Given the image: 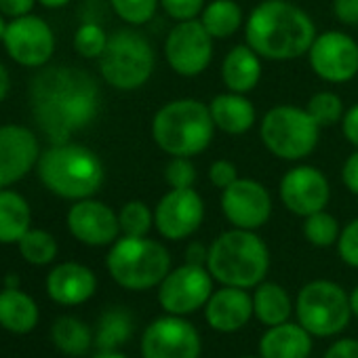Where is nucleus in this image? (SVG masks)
<instances>
[{"label": "nucleus", "mask_w": 358, "mask_h": 358, "mask_svg": "<svg viewBox=\"0 0 358 358\" xmlns=\"http://www.w3.org/2000/svg\"><path fill=\"white\" fill-rule=\"evenodd\" d=\"M308 62L320 80L331 85L350 83L358 74V43L339 30L316 34Z\"/></svg>", "instance_id": "nucleus-13"}, {"label": "nucleus", "mask_w": 358, "mask_h": 358, "mask_svg": "<svg viewBox=\"0 0 358 358\" xmlns=\"http://www.w3.org/2000/svg\"><path fill=\"white\" fill-rule=\"evenodd\" d=\"M278 194L287 211L297 217H308L316 211L327 209L331 199V186L327 175L316 166L297 164L282 175Z\"/></svg>", "instance_id": "nucleus-15"}, {"label": "nucleus", "mask_w": 358, "mask_h": 358, "mask_svg": "<svg viewBox=\"0 0 358 358\" xmlns=\"http://www.w3.org/2000/svg\"><path fill=\"white\" fill-rule=\"evenodd\" d=\"M253 295L241 287H224L213 291L205 306V318L211 329L220 333L241 331L253 316Z\"/></svg>", "instance_id": "nucleus-20"}, {"label": "nucleus", "mask_w": 358, "mask_h": 358, "mask_svg": "<svg viewBox=\"0 0 358 358\" xmlns=\"http://www.w3.org/2000/svg\"><path fill=\"white\" fill-rule=\"evenodd\" d=\"M156 66L154 49L148 38L135 30H118L108 38L99 57L103 80L118 91H135L143 87Z\"/></svg>", "instance_id": "nucleus-8"}, {"label": "nucleus", "mask_w": 358, "mask_h": 358, "mask_svg": "<svg viewBox=\"0 0 358 358\" xmlns=\"http://www.w3.org/2000/svg\"><path fill=\"white\" fill-rule=\"evenodd\" d=\"M337 253L343 264L358 270V217L341 228L337 238Z\"/></svg>", "instance_id": "nucleus-38"}, {"label": "nucleus", "mask_w": 358, "mask_h": 358, "mask_svg": "<svg viewBox=\"0 0 358 358\" xmlns=\"http://www.w3.org/2000/svg\"><path fill=\"white\" fill-rule=\"evenodd\" d=\"M341 133L348 139V143H352L354 148H358V103H354L352 108H348L343 112Z\"/></svg>", "instance_id": "nucleus-43"}, {"label": "nucleus", "mask_w": 358, "mask_h": 358, "mask_svg": "<svg viewBox=\"0 0 358 358\" xmlns=\"http://www.w3.org/2000/svg\"><path fill=\"white\" fill-rule=\"evenodd\" d=\"M303 236L310 245L314 247H331V245H337V238H339V222L327 213L324 209L322 211H316L308 217H303Z\"/></svg>", "instance_id": "nucleus-30"}, {"label": "nucleus", "mask_w": 358, "mask_h": 358, "mask_svg": "<svg viewBox=\"0 0 358 358\" xmlns=\"http://www.w3.org/2000/svg\"><path fill=\"white\" fill-rule=\"evenodd\" d=\"M324 358H358V339H352V337L337 339L324 352Z\"/></svg>", "instance_id": "nucleus-44"}, {"label": "nucleus", "mask_w": 358, "mask_h": 358, "mask_svg": "<svg viewBox=\"0 0 358 358\" xmlns=\"http://www.w3.org/2000/svg\"><path fill=\"white\" fill-rule=\"evenodd\" d=\"M297 322L314 337H333L350 322V293L333 280H310L295 299Z\"/></svg>", "instance_id": "nucleus-9"}, {"label": "nucleus", "mask_w": 358, "mask_h": 358, "mask_svg": "<svg viewBox=\"0 0 358 358\" xmlns=\"http://www.w3.org/2000/svg\"><path fill=\"white\" fill-rule=\"evenodd\" d=\"M34 0H0V13L9 17H24L32 11Z\"/></svg>", "instance_id": "nucleus-45"}, {"label": "nucleus", "mask_w": 358, "mask_h": 358, "mask_svg": "<svg viewBox=\"0 0 358 358\" xmlns=\"http://www.w3.org/2000/svg\"><path fill=\"white\" fill-rule=\"evenodd\" d=\"M97 289V278L91 268L68 262L51 270L47 278V291L53 301L62 306H78L93 297Z\"/></svg>", "instance_id": "nucleus-21"}, {"label": "nucleus", "mask_w": 358, "mask_h": 358, "mask_svg": "<svg viewBox=\"0 0 358 358\" xmlns=\"http://www.w3.org/2000/svg\"><path fill=\"white\" fill-rule=\"evenodd\" d=\"M118 222H120V232L124 236H148V232L154 226V213L145 203L129 201L120 209Z\"/></svg>", "instance_id": "nucleus-33"}, {"label": "nucleus", "mask_w": 358, "mask_h": 358, "mask_svg": "<svg viewBox=\"0 0 358 358\" xmlns=\"http://www.w3.org/2000/svg\"><path fill=\"white\" fill-rule=\"evenodd\" d=\"M238 358H255V356H238ZM262 358V356H259Z\"/></svg>", "instance_id": "nucleus-52"}, {"label": "nucleus", "mask_w": 358, "mask_h": 358, "mask_svg": "<svg viewBox=\"0 0 358 358\" xmlns=\"http://www.w3.org/2000/svg\"><path fill=\"white\" fill-rule=\"evenodd\" d=\"M110 5L122 22L143 26L156 15L160 0H110Z\"/></svg>", "instance_id": "nucleus-34"}, {"label": "nucleus", "mask_w": 358, "mask_h": 358, "mask_svg": "<svg viewBox=\"0 0 358 358\" xmlns=\"http://www.w3.org/2000/svg\"><path fill=\"white\" fill-rule=\"evenodd\" d=\"M213 295V276L207 266L184 264L173 268L158 285V303L166 314L188 316L207 306Z\"/></svg>", "instance_id": "nucleus-10"}, {"label": "nucleus", "mask_w": 358, "mask_h": 358, "mask_svg": "<svg viewBox=\"0 0 358 358\" xmlns=\"http://www.w3.org/2000/svg\"><path fill=\"white\" fill-rule=\"evenodd\" d=\"M333 13L345 26H358V0H333Z\"/></svg>", "instance_id": "nucleus-42"}, {"label": "nucleus", "mask_w": 358, "mask_h": 358, "mask_svg": "<svg viewBox=\"0 0 358 358\" xmlns=\"http://www.w3.org/2000/svg\"><path fill=\"white\" fill-rule=\"evenodd\" d=\"M215 135L209 103L194 97L166 101L152 118V137L169 156H199Z\"/></svg>", "instance_id": "nucleus-3"}, {"label": "nucleus", "mask_w": 358, "mask_h": 358, "mask_svg": "<svg viewBox=\"0 0 358 358\" xmlns=\"http://www.w3.org/2000/svg\"><path fill=\"white\" fill-rule=\"evenodd\" d=\"M32 213L26 199L11 190H0V243H20L30 230Z\"/></svg>", "instance_id": "nucleus-27"}, {"label": "nucleus", "mask_w": 358, "mask_h": 358, "mask_svg": "<svg viewBox=\"0 0 358 358\" xmlns=\"http://www.w3.org/2000/svg\"><path fill=\"white\" fill-rule=\"evenodd\" d=\"M213 36L201 20L177 22L164 38V59L171 70L184 78L203 74L213 59Z\"/></svg>", "instance_id": "nucleus-11"}, {"label": "nucleus", "mask_w": 358, "mask_h": 358, "mask_svg": "<svg viewBox=\"0 0 358 358\" xmlns=\"http://www.w3.org/2000/svg\"><path fill=\"white\" fill-rule=\"evenodd\" d=\"M308 114L318 122V127H333L343 118V101L333 91H318L310 97L306 106Z\"/></svg>", "instance_id": "nucleus-32"}, {"label": "nucleus", "mask_w": 358, "mask_h": 358, "mask_svg": "<svg viewBox=\"0 0 358 358\" xmlns=\"http://www.w3.org/2000/svg\"><path fill=\"white\" fill-rule=\"evenodd\" d=\"M7 93H9V72L5 70L3 64H0V103L5 101Z\"/></svg>", "instance_id": "nucleus-47"}, {"label": "nucleus", "mask_w": 358, "mask_h": 358, "mask_svg": "<svg viewBox=\"0 0 358 358\" xmlns=\"http://www.w3.org/2000/svg\"><path fill=\"white\" fill-rule=\"evenodd\" d=\"M108 272L116 285L129 291H148L158 287L171 272L166 247L148 236H122L108 253Z\"/></svg>", "instance_id": "nucleus-6"}, {"label": "nucleus", "mask_w": 358, "mask_h": 358, "mask_svg": "<svg viewBox=\"0 0 358 358\" xmlns=\"http://www.w3.org/2000/svg\"><path fill=\"white\" fill-rule=\"evenodd\" d=\"M68 228L74 238L91 247L114 245L120 234L118 213H114L108 205L91 199L76 201L68 213Z\"/></svg>", "instance_id": "nucleus-18"}, {"label": "nucleus", "mask_w": 358, "mask_h": 358, "mask_svg": "<svg viewBox=\"0 0 358 358\" xmlns=\"http://www.w3.org/2000/svg\"><path fill=\"white\" fill-rule=\"evenodd\" d=\"M247 45L270 62H291L308 55L316 26L291 0H264L245 20Z\"/></svg>", "instance_id": "nucleus-2"}, {"label": "nucleus", "mask_w": 358, "mask_h": 358, "mask_svg": "<svg viewBox=\"0 0 358 358\" xmlns=\"http://www.w3.org/2000/svg\"><path fill=\"white\" fill-rule=\"evenodd\" d=\"M236 179H238V169L232 160L220 158L209 166V182L220 190H226L228 186H232L236 182Z\"/></svg>", "instance_id": "nucleus-40"}, {"label": "nucleus", "mask_w": 358, "mask_h": 358, "mask_svg": "<svg viewBox=\"0 0 358 358\" xmlns=\"http://www.w3.org/2000/svg\"><path fill=\"white\" fill-rule=\"evenodd\" d=\"M312 352V335L297 322L270 327L259 339L262 358H308Z\"/></svg>", "instance_id": "nucleus-23"}, {"label": "nucleus", "mask_w": 358, "mask_h": 358, "mask_svg": "<svg viewBox=\"0 0 358 358\" xmlns=\"http://www.w3.org/2000/svg\"><path fill=\"white\" fill-rule=\"evenodd\" d=\"M38 3L47 9H59V7H66L70 0H38Z\"/></svg>", "instance_id": "nucleus-48"}, {"label": "nucleus", "mask_w": 358, "mask_h": 358, "mask_svg": "<svg viewBox=\"0 0 358 358\" xmlns=\"http://www.w3.org/2000/svg\"><path fill=\"white\" fill-rule=\"evenodd\" d=\"M253 312L257 320L266 327H276L289 320L293 312V301L285 287L278 282H259L253 295Z\"/></svg>", "instance_id": "nucleus-26"}, {"label": "nucleus", "mask_w": 358, "mask_h": 358, "mask_svg": "<svg viewBox=\"0 0 358 358\" xmlns=\"http://www.w3.org/2000/svg\"><path fill=\"white\" fill-rule=\"evenodd\" d=\"M209 112L215 129L226 135H245L253 129L257 120V112L251 99L243 93L232 91L215 95L209 103Z\"/></svg>", "instance_id": "nucleus-22"}, {"label": "nucleus", "mask_w": 358, "mask_h": 358, "mask_svg": "<svg viewBox=\"0 0 358 358\" xmlns=\"http://www.w3.org/2000/svg\"><path fill=\"white\" fill-rule=\"evenodd\" d=\"M5 32H7V24H5L3 15H0V41H3V38H5Z\"/></svg>", "instance_id": "nucleus-51"}, {"label": "nucleus", "mask_w": 358, "mask_h": 358, "mask_svg": "<svg viewBox=\"0 0 358 358\" xmlns=\"http://www.w3.org/2000/svg\"><path fill=\"white\" fill-rule=\"evenodd\" d=\"M41 182L57 196L68 201L91 199L103 184V162L78 143H53L38 158Z\"/></svg>", "instance_id": "nucleus-5"}, {"label": "nucleus", "mask_w": 358, "mask_h": 358, "mask_svg": "<svg viewBox=\"0 0 358 358\" xmlns=\"http://www.w3.org/2000/svg\"><path fill=\"white\" fill-rule=\"evenodd\" d=\"M350 308H352V314L358 318V285L352 289V293H350Z\"/></svg>", "instance_id": "nucleus-49"}, {"label": "nucleus", "mask_w": 358, "mask_h": 358, "mask_svg": "<svg viewBox=\"0 0 358 358\" xmlns=\"http://www.w3.org/2000/svg\"><path fill=\"white\" fill-rule=\"evenodd\" d=\"M199 20L215 41L234 36L245 24L243 9L234 0H213V3L205 5Z\"/></svg>", "instance_id": "nucleus-28"}, {"label": "nucleus", "mask_w": 358, "mask_h": 358, "mask_svg": "<svg viewBox=\"0 0 358 358\" xmlns=\"http://www.w3.org/2000/svg\"><path fill=\"white\" fill-rule=\"evenodd\" d=\"M207 270L224 287L253 289L268 276V245L255 230H228L211 243Z\"/></svg>", "instance_id": "nucleus-4"}, {"label": "nucleus", "mask_w": 358, "mask_h": 358, "mask_svg": "<svg viewBox=\"0 0 358 358\" xmlns=\"http://www.w3.org/2000/svg\"><path fill=\"white\" fill-rule=\"evenodd\" d=\"M20 253L26 262L34 266H45L55 259L57 243L45 230H28L20 241Z\"/></svg>", "instance_id": "nucleus-31"}, {"label": "nucleus", "mask_w": 358, "mask_h": 358, "mask_svg": "<svg viewBox=\"0 0 358 358\" xmlns=\"http://www.w3.org/2000/svg\"><path fill=\"white\" fill-rule=\"evenodd\" d=\"M209 259V247H205L203 243H190L186 249V264H194V266H207Z\"/></svg>", "instance_id": "nucleus-46"}, {"label": "nucleus", "mask_w": 358, "mask_h": 358, "mask_svg": "<svg viewBox=\"0 0 358 358\" xmlns=\"http://www.w3.org/2000/svg\"><path fill=\"white\" fill-rule=\"evenodd\" d=\"M51 337H53V343L64 354H70V356L87 354L91 348V339H93L91 329L83 320L72 318V316L57 318L53 329H51Z\"/></svg>", "instance_id": "nucleus-29"}, {"label": "nucleus", "mask_w": 358, "mask_h": 358, "mask_svg": "<svg viewBox=\"0 0 358 358\" xmlns=\"http://www.w3.org/2000/svg\"><path fill=\"white\" fill-rule=\"evenodd\" d=\"M164 182L169 188H194L196 166L188 156H171L164 164Z\"/></svg>", "instance_id": "nucleus-37"}, {"label": "nucleus", "mask_w": 358, "mask_h": 358, "mask_svg": "<svg viewBox=\"0 0 358 358\" xmlns=\"http://www.w3.org/2000/svg\"><path fill=\"white\" fill-rule=\"evenodd\" d=\"M201 333L184 316H160L152 320L141 335L143 358H201Z\"/></svg>", "instance_id": "nucleus-12"}, {"label": "nucleus", "mask_w": 358, "mask_h": 358, "mask_svg": "<svg viewBox=\"0 0 358 358\" xmlns=\"http://www.w3.org/2000/svg\"><path fill=\"white\" fill-rule=\"evenodd\" d=\"M205 220V203L194 188H169L154 209V226L166 241H186Z\"/></svg>", "instance_id": "nucleus-14"}, {"label": "nucleus", "mask_w": 358, "mask_h": 358, "mask_svg": "<svg viewBox=\"0 0 358 358\" xmlns=\"http://www.w3.org/2000/svg\"><path fill=\"white\" fill-rule=\"evenodd\" d=\"M341 182L348 188L350 194L358 196V148L345 158L341 169Z\"/></svg>", "instance_id": "nucleus-41"}, {"label": "nucleus", "mask_w": 358, "mask_h": 358, "mask_svg": "<svg viewBox=\"0 0 358 358\" xmlns=\"http://www.w3.org/2000/svg\"><path fill=\"white\" fill-rule=\"evenodd\" d=\"M38 158L41 148L32 131L17 124L0 127V188L20 182Z\"/></svg>", "instance_id": "nucleus-19"}, {"label": "nucleus", "mask_w": 358, "mask_h": 358, "mask_svg": "<svg viewBox=\"0 0 358 358\" xmlns=\"http://www.w3.org/2000/svg\"><path fill=\"white\" fill-rule=\"evenodd\" d=\"M38 322V306L34 299L15 289L9 287L0 293V324L11 333H30Z\"/></svg>", "instance_id": "nucleus-25"}, {"label": "nucleus", "mask_w": 358, "mask_h": 358, "mask_svg": "<svg viewBox=\"0 0 358 358\" xmlns=\"http://www.w3.org/2000/svg\"><path fill=\"white\" fill-rule=\"evenodd\" d=\"M34 118L53 143H66L99 112V87L91 74L72 66L47 68L30 89Z\"/></svg>", "instance_id": "nucleus-1"}, {"label": "nucleus", "mask_w": 358, "mask_h": 358, "mask_svg": "<svg viewBox=\"0 0 358 358\" xmlns=\"http://www.w3.org/2000/svg\"><path fill=\"white\" fill-rule=\"evenodd\" d=\"M7 53L22 66H45L55 51V36L47 22L36 15L15 17L3 38Z\"/></svg>", "instance_id": "nucleus-17"}, {"label": "nucleus", "mask_w": 358, "mask_h": 358, "mask_svg": "<svg viewBox=\"0 0 358 358\" xmlns=\"http://www.w3.org/2000/svg\"><path fill=\"white\" fill-rule=\"evenodd\" d=\"M160 7L171 20L188 22L201 17L205 9V0H160Z\"/></svg>", "instance_id": "nucleus-39"}, {"label": "nucleus", "mask_w": 358, "mask_h": 358, "mask_svg": "<svg viewBox=\"0 0 358 358\" xmlns=\"http://www.w3.org/2000/svg\"><path fill=\"white\" fill-rule=\"evenodd\" d=\"M222 80L232 93H251L262 80V57L249 45L232 47L222 62Z\"/></svg>", "instance_id": "nucleus-24"}, {"label": "nucleus", "mask_w": 358, "mask_h": 358, "mask_svg": "<svg viewBox=\"0 0 358 358\" xmlns=\"http://www.w3.org/2000/svg\"><path fill=\"white\" fill-rule=\"evenodd\" d=\"M222 211L234 228L259 230L272 217V196L264 184L238 177L222 190Z\"/></svg>", "instance_id": "nucleus-16"}, {"label": "nucleus", "mask_w": 358, "mask_h": 358, "mask_svg": "<svg viewBox=\"0 0 358 358\" xmlns=\"http://www.w3.org/2000/svg\"><path fill=\"white\" fill-rule=\"evenodd\" d=\"M320 127L306 108L280 103L266 112L259 122V137L266 150L289 162L308 158L318 145Z\"/></svg>", "instance_id": "nucleus-7"}, {"label": "nucleus", "mask_w": 358, "mask_h": 358, "mask_svg": "<svg viewBox=\"0 0 358 358\" xmlns=\"http://www.w3.org/2000/svg\"><path fill=\"white\" fill-rule=\"evenodd\" d=\"M93 358H129V356H124V354H120V352H116V350H101V352L95 354Z\"/></svg>", "instance_id": "nucleus-50"}, {"label": "nucleus", "mask_w": 358, "mask_h": 358, "mask_svg": "<svg viewBox=\"0 0 358 358\" xmlns=\"http://www.w3.org/2000/svg\"><path fill=\"white\" fill-rule=\"evenodd\" d=\"M131 333V322L124 312H108L99 327V345L101 350H114L116 343H122Z\"/></svg>", "instance_id": "nucleus-36"}, {"label": "nucleus", "mask_w": 358, "mask_h": 358, "mask_svg": "<svg viewBox=\"0 0 358 358\" xmlns=\"http://www.w3.org/2000/svg\"><path fill=\"white\" fill-rule=\"evenodd\" d=\"M108 34L103 32V28L101 26H97V24H83L78 30H76V34H74V47H76V51L83 55V57H87V59H99L101 57V53H103V49H106V45H108Z\"/></svg>", "instance_id": "nucleus-35"}]
</instances>
